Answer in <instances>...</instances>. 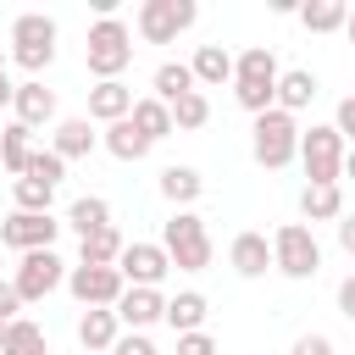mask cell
<instances>
[{"label": "cell", "instance_id": "cell-1", "mask_svg": "<svg viewBox=\"0 0 355 355\" xmlns=\"http://www.w3.org/2000/svg\"><path fill=\"white\" fill-rule=\"evenodd\" d=\"M83 61H89V72H94L100 83H111V78H116V72L133 61V33H128V22H116V17H100V22L89 28Z\"/></svg>", "mask_w": 355, "mask_h": 355}, {"label": "cell", "instance_id": "cell-2", "mask_svg": "<svg viewBox=\"0 0 355 355\" xmlns=\"http://www.w3.org/2000/svg\"><path fill=\"white\" fill-rule=\"evenodd\" d=\"M250 133H255L250 150H255V161H261L266 172H277V166H288V161L300 155V122H294L283 105H272L266 116H255Z\"/></svg>", "mask_w": 355, "mask_h": 355}, {"label": "cell", "instance_id": "cell-3", "mask_svg": "<svg viewBox=\"0 0 355 355\" xmlns=\"http://www.w3.org/2000/svg\"><path fill=\"white\" fill-rule=\"evenodd\" d=\"M161 250L172 255L178 272H205V266H211V233H205V222H200L194 211H178V216L166 222Z\"/></svg>", "mask_w": 355, "mask_h": 355}, {"label": "cell", "instance_id": "cell-4", "mask_svg": "<svg viewBox=\"0 0 355 355\" xmlns=\"http://www.w3.org/2000/svg\"><path fill=\"white\" fill-rule=\"evenodd\" d=\"M11 55H17L22 72H44L55 61V22L44 11H22L11 22Z\"/></svg>", "mask_w": 355, "mask_h": 355}, {"label": "cell", "instance_id": "cell-5", "mask_svg": "<svg viewBox=\"0 0 355 355\" xmlns=\"http://www.w3.org/2000/svg\"><path fill=\"white\" fill-rule=\"evenodd\" d=\"M272 266H277L283 277H316V266H322L316 233H311L305 222H283V227L272 233Z\"/></svg>", "mask_w": 355, "mask_h": 355}, {"label": "cell", "instance_id": "cell-6", "mask_svg": "<svg viewBox=\"0 0 355 355\" xmlns=\"http://www.w3.org/2000/svg\"><path fill=\"white\" fill-rule=\"evenodd\" d=\"M344 133L338 128H311L300 133V161H305V178L311 183H338L344 178Z\"/></svg>", "mask_w": 355, "mask_h": 355}, {"label": "cell", "instance_id": "cell-7", "mask_svg": "<svg viewBox=\"0 0 355 355\" xmlns=\"http://www.w3.org/2000/svg\"><path fill=\"white\" fill-rule=\"evenodd\" d=\"M200 6L194 0H144L139 6V39L144 44H172L183 28H194Z\"/></svg>", "mask_w": 355, "mask_h": 355}, {"label": "cell", "instance_id": "cell-8", "mask_svg": "<svg viewBox=\"0 0 355 355\" xmlns=\"http://www.w3.org/2000/svg\"><path fill=\"white\" fill-rule=\"evenodd\" d=\"M67 288H72V300L89 305V311H116V300L128 294V277H122L116 266H72V272H67Z\"/></svg>", "mask_w": 355, "mask_h": 355}, {"label": "cell", "instance_id": "cell-9", "mask_svg": "<svg viewBox=\"0 0 355 355\" xmlns=\"http://www.w3.org/2000/svg\"><path fill=\"white\" fill-rule=\"evenodd\" d=\"M55 233H61V222H55L50 211H11V216L0 222V244H6V250H22V255L50 250Z\"/></svg>", "mask_w": 355, "mask_h": 355}, {"label": "cell", "instance_id": "cell-10", "mask_svg": "<svg viewBox=\"0 0 355 355\" xmlns=\"http://www.w3.org/2000/svg\"><path fill=\"white\" fill-rule=\"evenodd\" d=\"M61 283H67V266H61L55 250H33V255H22V261H17V277H11V288L22 294V305L44 300V294L61 288Z\"/></svg>", "mask_w": 355, "mask_h": 355}, {"label": "cell", "instance_id": "cell-11", "mask_svg": "<svg viewBox=\"0 0 355 355\" xmlns=\"http://www.w3.org/2000/svg\"><path fill=\"white\" fill-rule=\"evenodd\" d=\"M116 272H122L133 288H155V283L172 272V255H166L161 244H128L122 261H116Z\"/></svg>", "mask_w": 355, "mask_h": 355}, {"label": "cell", "instance_id": "cell-12", "mask_svg": "<svg viewBox=\"0 0 355 355\" xmlns=\"http://www.w3.org/2000/svg\"><path fill=\"white\" fill-rule=\"evenodd\" d=\"M116 322L133 327V333H144L150 322H166V300H161V288H128V294L116 300Z\"/></svg>", "mask_w": 355, "mask_h": 355}, {"label": "cell", "instance_id": "cell-13", "mask_svg": "<svg viewBox=\"0 0 355 355\" xmlns=\"http://www.w3.org/2000/svg\"><path fill=\"white\" fill-rule=\"evenodd\" d=\"M133 105H139V100H133V89H128L122 78H111V83H94V89H89V116H94V122H105V128H111V122H122V116H133Z\"/></svg>", "mask_w": 355, "mask_h": 355}, {"label": "cell", "instance_id": "cell-14", "mask_svg": "<svg viewBox=\"0 0 355 355\" xmlns=\"http://www.w3.org/2000/svg\"><path fill=\"white\" fill-rule=\"evenodd\" d=\"M116 338H122V322H116V311H83V316H78V344H83L89 355H105V349H116Z\"/></svg>", "mask_w": 355, "mask_h": 355}, {"label": "cell", "instance_id": "cell-15", "mask_svg": "<svg viewBox=\"0 0 355 355\" xmlns=\"http://www.w3.org/2000/svg\"><path fill=\"white\" fill-rule=\"evenodd\" d=\"M11 111H17V122H22V128H39V122H50V116H55V94H50L39 78H28V83H17Z\"/></svg>", "mask_w": 355, "mask_h": 355}, {"label": "cell", "instance_id": "cell-16", "mask_svg": "<svg viewBox=\"0 0 355 355\" xmlns=\"http://www.w3.org/2000/svg\"><path fill=\"white\" fill-rule=\"evenodd\" d=\"M227 261H233L239 277H266V266H272V244H266V233H239L233 250H227Z\"/></svg>", "mask_w": 355, "mask_h": 355}, {"label": "cell", "instance_id": "cell-17", "mask_svg": "<svg viewBox=\"0 0 355 355\" xmlns=\"http://www.w3.org/2000/svg\"><path fill=\"white\" fill-rule=\"evenodd\" d=\"M277 55L266 50V44H250L239 61H233V83H266V89H277Z\"/></svg>", "mask_w": 355, "mask_h": 355}, {"label": "cell", "instance_id": "cell-18", "mask_svg": "<svg viewBox=\"0 0 355 355\" xmlns=\"http://www.w3.org/2000/svg\"><path fill=\"white\" fill-rule=\"evenodd\" d=\"M300 211H305V222H338V216H344V194H338V183H305Z\"/></svg>", "mask_w": 355, "mask_h": 355}, {"label": "cell", "instance_id": "cell-19", "mask_svg": "<svg viewBox=\"0 0 355 355\" xmlns=\"http://www.w3.org/2000/svg\"><path fill=\"white\" fill-rule=\"evenodd\" d=\"M122 233L116 227H100V233H89V239H78V266H116L122 261Z\"/></svg>", "mask_w": 355, "mask_h": 355}, {"label": "cell", "instance_id": "cell-20", "mask_svg": "<svg viewBox=\"0 0 355 355\" xmlns=\"http://www.w3.org/2000/svg\"><path fill=\"white\" fill-rule=\"evenodd\" d=\"M100 144V133L89 128V116H67L61 128H55V155L61 161H78V155H89Z\"/></svg>", "mask_w": 355, "mask_h": 355}, {"label": "cell", "instance_id": "cell-21", "mask_svg": "<svg viewBox=\"0 0 355 355\" xmlns=\"http://www.w3.org/2000/svg\"><path fill=\"white\" fill-rule=\"evenodd\" d=\"M67 227H72L78 239L100 233V227H111V205H105L100 194H83V200H72V205H67Z\"/></svg>", "mask_w": 355, "mask_h": 355}, {"label": "cell", "instance_id": "cell-22", "mask_svg": "<svg viewBox=\"0 0 355 355\" xmlns=\"http://www.w3.org/2000/svg\"><path fill=\"white\" fill-rule=\"evenodd\" d=\"M183 94H194V67L161 61V67H155V100H161V105H178Z\"/></svg>", "mask_w": 355, "mask_h": 355}, {"label": "cell", "instance_id": "cell-23", "mask_svg": "<svg viewBox=\"0 0 355 355\" xmlns=\"http://www.w3.org/2000/svg\"><path fill=\"white\" fill-rule=\"evenodd\" d=\"M105 150H111L116 161H144V155H150V139L133 128V116H122V122L105 128Z\"/></svg>", "mask_w": 355, "mask_h": 355}, {"label": "cell", "instance_id": "cell-24", "mask_svg": "<svg viewBox=\"0 0 355 355\" xmlns=\"http://www.w3.org/2000/svg\"><path fill=\"white\" fill-rule=\"evenodd\" d=\"M316 100V72H305V67H294V72H283L277 78V105L294 116L300 105H311Z\"/></svg>", "mask_w": 355, "mask_h": 355}, {"label": "cell", "instance_id": "cell-25", "mask_svg": "<svg viewBox=\"0 0 355 355\" xmlns=\"http://www.w3.org/2000/svg\"><path fill=\"white\" fill-rule=\"evenodd\" d=\"M133 128H139L150 144H155V139H166V133H178V122H172V105H161L155 94L133 105Z\"/></svg>", "mask_w": 355, "mask_h": 355}, {"label": "cell", "instance_id": "cell-26", "mask_svg": "<svg viewBox=\"0 0 355 355\" xmlns=\"http://www.w3.org/2000/svg\"><path fill=\"white\" fill-rule=\"evenodd\" d=\"M205 311H211V305H205V294H194V288H189V294H178V300H166V322H172V333H178V338H183V333H200Z\"/></svg>", "mask_w": 355, "mask_h": 355}, {"label": "cell", "instance_id": "cell-27", "mask_svg": "<svg viewBox=\"0 0 355 355\" xmlns=\"http://www.w3.org/2000/svg\"><path fill=\"white\" fill-rule=\"evenodd\" d=\"M0 355H50V344H44V327H39V322H28V316H17V322L6 327V344H0Z\"/></svg>", "mask_w": 355, "mask_h": 355}, {"label": "cell", "instance_id": "cell-28", "mask_svg": "<svg viewBox=\"0 0 355 355\" xmlns=\"http://www.w3.org/2000/svg\"><path fill=\"white\" fill-rule=\"evenodd\" d=\"M300 22H305L311 33H333V28L349 22V6H344V0H305V6H300Z\"/></svg>", "mask_w": 355, "mask_h": 355}, {"label": "cell", "instance_id": "cell-29", "mask_svg": "<svg viewBox=\"0 0 355 355\" xmlns=\"http://www.w3.org/2000/svg\"><path fill=\"white\" fill-rule=\"evenodd\" d=\"M189 67H194V83H227L233 78V55L222 44H200Z\"/></svg>", "mask_w": 355, "mask_h": 355}, {"label": "cell", "instance_id": "cell-30", "mask_svg": "<svg viewBox=\"0 0 355 355\" xmlns=\"http://www.w3.org/2000/svg\"><path fill=\"white\" fill-rule=\"evenodd\" d=\"M28 133H33V128H22V122H11V128L0 133V166L17 172V178L28 172V155H33V139H28Z\"/></svg>", "mask_w": 355, "mask_h": 355}, {"label": "cell", "instance_id": "cell-31", "mask_svg": "<svg viewBox=\"0 0 355 355\" xmlns=\"http://www.w3.org/2000/svg\"><path fill=\"white\" fill-rule=\"evenodd\" d=\"M200 189H205V178H200L194 166H166V172H161V194H166L172 205H194Z\"/></svg>", "mask_w": 355, "mask_h": 355}, {"label": "cell", "instance_id": "cell-32", "mask_svg": "<svg viewBox=\"0 0 355 355\" xmlns=\"http://www.w3.org/2000/svg\"><path fill=\"white\" fill-rule=\"evenodd\" d=\"M11 200H17V211H50L55 189L39 183V178H17V183H11Z\"/></svg>", "mask_w": 355, "mask_h": 355}, {"label": "cell", "instance_id": "cell-33", "mask_svg": "<svg viewBox=\"0 0 355 355\" xmlns=\"http://www.w3.org/2000/svg\"><path fill=\"white\" fill-rule=\"evenodd\" d=\"M205 116H211V100L194 89V94H183L178 105H172V122L183 128V133H194V128H205Z\"/></svg>", "mask_w": 355, "mask_h": 355}, {"label": "cell", "instance_id": "cell-34", "mask_svg": "<svg viewBox=\"0 0 355 355\" xmlns=\"http://www.w3.org/2000/svg\"><path fill=\"white\" fill-rule=\"evenodd\" d=\"M22 178H39V183H50V189H55V183L67 178V161H61L55 150H33V155H28V172H22Z\"/></svg>", "mask_w": 355, "mask_h": 355}, {"label": "cell", "instance_id": "cell-35", "mask_svg": "<svg viewBox=\"0 0 355 355\" xmlns=\"http://www.w3.org/2000/svg\"><path fill=\"white\" fill-rule=\"evenodd\" d=\"M178 355H216V338L200 327V333H183L178 338Z\"/></svg>", "mask_w": 355, "mask_h": 355}, {"label": "cell", "instance_id": "cell-36", "mask_svg": "<svg viewBox=\"0 0 355 355\" xmlns=\"http://www.w3.org/2000/svg\"><path fill=\"white\" fill-rule=\"evenodd\" d=\"M111 355H161V349H155V344H150V338H144V333H122V338H116V349H111Z\"/></svg>", "mask_w": 355, "mask_h": 355}, {"label": "cell", "instance_id": "cell-37", "mask_svg": "<svg viewBox=\"0 0 355 355\" xmlns=\"http://www.w3.org/2000/svg\"><path fill=\"white\" fill-rule=\"evenodd\" d=\"M17 311H22V294L11 283H0V322H17Z\"/></svg>", "mask_w": 355, "mask_h": 355}, {"label": "cell", "instance_id": "cell-38", "mask_svg": "<svg viewBox=\"0 0 355 355\" xmlns=\"http://www.w3.org/2000/svg\"><path fill=\"white\" fill-rule=\"evenodd\" d=\"M294 355H333V344L322 333H305V338H294Z\"/></svg>", "mask_w": 355, "mask_h": 355}, {"label": "cell", "instance_id": "cell-39", "mask_svg": "<svg viewBox=\"0 0 355 355\" xmlns=\"http://www.w3.org/2000/svg\"><path fill=\"white\" fill-rule=\"evenodd\" d=\"M338 311H344V316L355 322V272H349V277L338 283Z\"/></svg>", "mask_w": 355, "mask_h": 355}, {"label": "cell", "instance_id": "cell-40", "mask_svg": "<svg viewBox=\"0 0 355 355\" xmlns=\"http://www.w3.org/2000/svg\"><path fill=\"white\" fill-rule=\"evenodd\" d=\"M333 128H338L344 139H355V94H349V100L338 105V122H333Z\"/></svg>", "mask_w": 355, "mask_h": 355}, {"label": "cell", "instance_id": "cell-41", "mask_svg": "<svg viewBox=\"0 0 355 355\" xmlns=\"http://www.w3.org/2000/svg\"><path fill=\"white\" fill-rule=\"evenodd\" d=\"M338 244L355 255V216H338Z\"/></svg>", "mask_w": 355, "mask_h": 355}, {"label": "cell", "instance_id": "cell-42", "mask_svg": "<svg viewBox=\"0 0 355 355\" xmlns=\"http://www.w3.org/2000/svg\"><path fill=\"white\" fill-rule=\"evenodd\" d=\"M11 100H17V89H11L6 78H0V105H11Z\"/></svg>", "mask_w": 355, "mask_h": 355}, {"label": "cell", "instance_id": "cell-43", "mask_svg": "<svg viewBox=\"0 0 355 355\" xmlns=\"http://www.w3.org/2000/svg\"><path fill=\"white\" fill-rule=\"evenodd\" d=\"M344 178H355V150H349V155H344Z\"/></svg>", "mask_w": 355, "mask_h": 355}, {"label": "cell", "instance_id": "cell-44", "mask_svg": "<svg viewBox=\"0 0 355 355\" xmlns=\"http://www.w3.org/2000/svg\"><path fill=\"white\" fill-rule=\"evenodd\" d=\"M344 33H349V44H355V11H349V22H344Z\"/></svg>", "mask_w": 355, "mask_h": 355}, {"label": "cell", "instance_id": "cell-45", "mask_svg": "<svg viewBox=\"0 0 355 355\" xmlns=\"http://www.w3.org/2000/svg\"><path fill=\"white\" fill-rule=\"evenodd\" d=\"M6 327H11V322H0V344H6Z\"/></svg>", "mask_w": 355, "mask_h": 355}, {"label": "cell", "instance_id": "cell-46", "mask_svg": "<svg viewBox=\"0 0 355 355\" xmlns=\"http://www.w3.org/2000/svg\"><path fill=\"white\" fill-rule=\"evenodd\" d=\"M0 78H6V50H0Z\"/></svg>", "mask_w": 355, "mask_h": 355}, {"label": "cell", "instance_id": "cell-47", "mask_svg": "<svg viewBox=\"0 0 355 355\" xmlns=\"http://www.w3.org/2000/svg\"><path fill=\"white\" fill-rule=\"evenodd\" d=\"M0 250H6V244H0Z\"/></svg>", "mask_w": 355, "mask_h": 355}]
</instances>
